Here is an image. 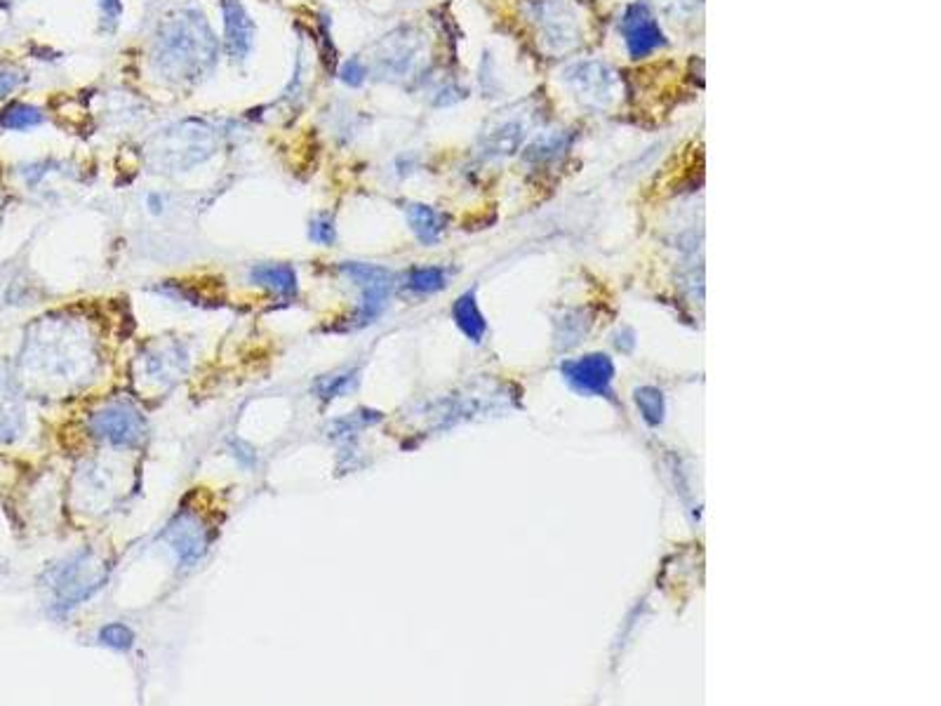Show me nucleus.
<instances>
[{
  "mask_svg": "<svg viewBox=\"0 0 941 706\" xmlns=\"http://www.w3.org/2000/svg\"><path fill=\"white\" fill-rule=\"evenodd\" d=\"M250 278L281 297H292L297 293V274L288 264H259L250 271Z\"/></svg>",
  "mask_w": 941,
  "mask_h": 706,
  "instance_id": "8",
  "label": "nucleus"
},
{
  "mask_svg": "<svg viewBox=\"0 0 941 706\" xmlns=\"http://www.w3.org/2000/svg\"><path fill=\"white\" fill-rule=\"evenodd\" d=\"M452 313H455L457 325L462 328L464 335L471 337L474 341L483 339V335H485V318H483V313L478 311V304H475L474 294L471 293L462 294V297L455 302V309H452Z\"/></svg>",
  "mask_w": 941,
  "mask_h": 706,
  "instance_id": "10",
  "label": "nucleus"
},
{
  "mask_svg": "<svg viewBox=\"0 0 941 706\" xmlns=\"http://www.w3.org/2000/svg\"><path fill=\"white\" fill-rule=\"evenodd\" d=\"M42 123L41 108L29 104H13L0 114V125L5 130H31Z\"/></svg>",
  "mask_w": 941,
  "mask_h": 706,
  "instance_id": "12",
  "label": "nucleus"
},
{
  "mask_svg": "<svg viewBox=\"0 0 941 706\" xmlns=\"http://www.w3.org/2000/svg\"><path fill=\"white\" fill-rule=\"evenodd\" d=\"M638 405H641L642 414H645V419H648L650 424H657V422H661L664 405H661L660 391H654V389L638 391Z\"/></svg>",
  "mask_w": 941,
  "mask_h": 706,
  "instance_id": "16",
  "label": "nucleus"
},
{
  "mask_svg": "<svg viewBox=\"0 0 941 706\" xmlns=\"http://www.w3.org/2000/svg\"><path fill=\"white\" fill-rule=\"evenodd\" d=\"M342 274L346 275V278H351V281L363 290L358 311H355L354 323L351 325L360 328V325L372 323V320L382 313L386 300H389L391 290H393V275H391V271L382 269V266L363 262L342 264Z\"/></svg>",
  "mask_w": 941,
  "mask_h": 706,
  "instance_id": "2",
  "label": "nucleus"
},
{
  "mask_svg": "<svg viewBox=\"0 0 941 706\" xmlns=\"http://www.w3.org/2000/svg\"><path fill=\"white\" fill-rule=\"evenodd\" d=\"M90 429L97 438H102L106 443L130 448L144 438L146 424L134 407L125 405V403H114V405H106L104 410L95 413V417L90 419Z\"/></svg>",
  "mask_w": 941,
  "mask_h": 706,
  "instance_id": "3",
  "label": "nucleus"
},
{
  "mask_svg": "<svg viewBox=\"0 0 941 706\" xmlns=\"http://www.w3.org/2000/svg\"><path fill=\"white\" fill-rule=\"evenodd\" d=\"M339 76H342V80L346 85H351V88H358V85L365 83L367 69H365V64L358 60V57H354V60H348L346 64L342 66Z\"/></svg>",
  "mask_w": 941,
  "mask_h": 706,
  "instance_id": "18",
  "label": "nucleus"
},
{
  "mask_svg": "<svg viewBox=\"0 0 941 706\" xmlns=\"http://www.w3.org/2000/svg\"><path fill=\"white\" fill-rule=\"evenodd\" d=\"M410 288L414 293H436L445 288V271L443 269H414L410 274Z\"/></svg>",
  "mask_w": 941,
  "mask_h": 706,
  "instance_id": "15",
  "label": "nucleus"
},
{
  "mask_svg": "<svg viewBox=\"0 0 941 706\" xmlns=\"http://www.w3.org/2000/svg\"><path fill=\"white\" fill-rule=\"evenodd\" d=\"M165 537H168V544L172 546L180 562H184V565H191V562L198 561L205 553V546H208L205 527L200 525L193 516H180V518L170 525Z\"/></svg>",
  "mask_w": 941,
  "mask_h": 706,
  "instance_id": "6",
  "label": "nucleus"
},
{
  "mask_svg": "<svg viewBox=\"0 0 941 706\" xmlns=\"http://www.w3.org/2000/svg\"><path fill=\"white\" fill-rule=\"evenodd\" d=\"M575 386L582 391H595L603 394L612 382V363L607 356H588V358L575 360L563 367Z\"/></svg>",
  "mask_w": 941,
  "mask_h": 706,
  "instance_id": "7",
  "label": "nucleus"
},
{
  "mask_svg": "<svg viewBox=\"0 0 941 706\" xmlns=\"http://www.w3.org/2000/svg\"><path fill=\"white\" fill-rule=\"evenodd\" d=\"M99 641L104 643L106 647H111V650H130L134 643V634H133V628L125 627V624H106V627L99 631Z\"/></svg>",
  "mask_w": 941,
  "mask_h": 706,
  "instance_id": "13",
  "label": "nucleus"
},
{
  "mask_svg": "<svg viewBox=\"0 0 941 706\" xmlns=\"http://www.w3.org/2000/svg\"><path fill=\"white\" fill-rule=\"evenodd\" d=\"M226 50L235 61H243L254 45V22L240 0H222Z\"/></svg>",
  "mask_w": 941,
  "mask_h": 706,
  "instance_id": "5",
  "label": "nucleus"
},
{
  "mask_svg": "<svg viewBox=\"0 0 941 706\" xmlns=\"http://www.w3.org/2000/svg\"><path fill=\"white\" fill-rule=\"evenodd\" d=\"M217 50V41L203 14L186 10L161 29L153 48V64L174 80L198 79L212 69Z\"/></svg>",
  "mask_w": 941,
  "mask_h": 706,
  "instance_id": "1",
  "label": "nucleus"
},
{
  "mask_svg": "<svg viewBox=\"0 0 941 706\" xmlns=\"http://www.w3.org/2000/svg\"><path fill=\"white\" fill-rule=\"evenodd\" d=\"M99 7H102V22L108 31H114L118 24L120 13H123V5L120 0H99Z\"/></svg>",
  "mask_w": 941,
  "mask_h": 706,
  "instance_id": "19",
  "label": "nucleus"
},
{
  "mask_svg": "<svg viewBox=\"0 0 941 706\" xmlns=\"http://www.w3.org/2000/svg\"><path fill=\"white\" fill-rule=\"evenodd\" d=\"M572 76H577V80L582 83L579 92L586 97H598V99H603V95H610V85L614 83L612 73L600 64H595V73H591V64H579Z\"/></svg>",
  "mask_w": 941,
  "mask_h": 706,
  "instance_id": "11",
  "label": "nucleus"
},
{
  "mask_svg": "<svg viewBox=\"0 0 941 706\" xmlns=\"http://www.w3.org/2000/svg\"><path fill=\"white\" fill-rule=\"evenodd\" d=\"M22 73L13 71V69H5V71H0V97H7L10 92L17 88L19 83H22Z\"/></svg>",
  "mask_w": 941,
  "mask_h": 706,
  "instance_id": "20",
  "label": "nucleus"
},
{
  "mask_svg": "<svg viewBox=\"0 0 941 706\" xmlns=\"http://www.w3.org/2000/svg\"><path fill=\"white\" fill-rule=\"evenodd\" d=\"M149 205H151V209H153V212H161V208H162L161 196H149Z\"/></svg>",
  "mask_w": 941,
  "mask_h": 706,
  "instance_id": "21",
  "label": "nucleus"
},
{
  "mask_svg": "<svg viewBox=\"0 0 941 706\" xmlns=\"http://www.w3.org/2000/svg\"><path fill=\"white\" fill-rule=\"evenodd\" d=\"M309 236H311V240H316V243H320V246H332L337 238V231H335V222H332V217L328 215H320L316 217L311 222V231H309Z\"/></svg>",
  "mask_w": 941,
  "mask_h": 706,
  "instance_id": "17",
  "label": "nucleus"
},
{
  "mask_svg": "<svg viewBox=\"0 0 941 706\" xmlns=\"http://www.w3.org/2000/svg\"><path fill=\"white\" fill-rule=\"evenodd\" d=\"M355 382V372H342V375H330V377H323L316 384V391H318L320 398L325 401H332V398H339V395L346 394Z\"/></svg>",
  "mask_w": 941,
  "mask_h": 706,
  "instance_id": "14",
  "label": "nucleus"
},
{
  "mask_svg": "<svg viewBox=\"0 0 941 706\" xmlns=\"http://www.w3.org/2000/svg\"><path fill=\"white\" fill-rule=\"evenodd\" d=\"M622 31L623 38H626V45H629V52L633 57H645V54L654 52L664 42L661 29L657 26V22H654V17L645 5L629 7V13H626L622 22Z\"/></svg>",
  "mask_w": 941,
  "mask_h": 706,
  "instance_id": "4",
  "label": "nucleus"
},
{
  "mask_svg": "<svg viewBox=\"0 0 941 706\" xmlns=\"http://www.w3.org/2000/svg\"><path fill=\"white\" fill-rule=\"evenodd\" d=\"M405 212H408V219L410 224H412L414 236H417L421 243H436V240L440 238V234H443L445 228V219L440 217V212H436L433 208L421 203L408 205Z\"/></svg>",
  "mask_w": 941,
  "mask_h": 706,
  "instance_id": "9",
  "label": "nucleus"
}]
</instances>
